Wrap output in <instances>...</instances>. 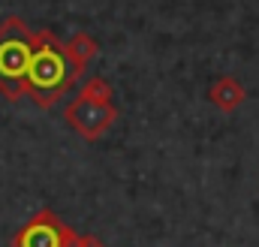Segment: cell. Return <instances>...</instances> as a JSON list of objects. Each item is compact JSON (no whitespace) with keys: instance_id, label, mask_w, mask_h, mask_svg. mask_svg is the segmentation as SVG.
I'll list each match as a JSON object with an SVG mask.
<instances>
[{"instance_id":"52a82bcc","label":"cell","mask_w":259,"mask_h":247,"mask_svg":"<svg viewBox=\"0 0 259 247\" xmlns=\"http://www.w3.org/2000/svg\"><path fill=\"white\" fill-rule=\"evenodd\" d=\"M112 85L106 81V78H100V75H94V78H88L84 85H81V91H78V97H88V100H112Z\"/></svg>"},{"instance_id":"277c9868","label":"cell","mask_w":259,"mask_h":247,"mask_svg":"<svg viewBox=\"0 0 259 247\" xmlns=\"http://www.w3.org/2000/svg\"><path fill=\"white\" fill-rule=\"evenodd\" d=\"M72 241H75V232L52 208H42L39 214H33V220H27L15 232L12 247H66Z\"/></svg>"},{"instance_id":"5b68a950","label":"cell","mask_w":259,"mask_h":247,"mask_svg":"<svg viewBox=\"0 0 259 247\" xmlns=\"http://www.w3.org/2000/svg\"><path fill=\"white\" fill-rule=\"evenodd\" d=\"M64 52H66V58H69V63H72L75 78H78V75H84V69L91 66V61L100 55V43L91 33H81L78 30V33H72L64 43Z\"/></svg>"},{"instance_id":"7a4b0ae2","label":"cell","mask_w":259,"mask_h":247,"mask_svg":"<svg viewBox=\"0 0 259 247\" xmlns=\"http://www.w3.org/2000/svg\"><path fill=\"white\" fill-rule=\"evenodd\" d=\"M33 55V30L18 18L9 15L0 21V94L9 103L24 97V75Z\"/></svg>"},{"instance_id":"8992f818","label":"cell","mask_w":259,"mask_h":247,"mask_svg":"<svg viewBox=\"0 0 259 247\" xmlns=\"http://www.w3.org/2000/svg\"><path fill=\"white\" fill-rule=\"evenodd\" d=\"M208 100L220 109V112H235L244 100H247V91L238 78L232 75H220L211 88H208Z\"/></svg>"},{"instance_id":"ba28073f","label":"cell","mask_w":259,"mask_h":247,"mask_svg":"<svg viewBox=\"0 0 259 247\" xmlns=\"http://www.w3.org/2000/svg\"><path fill=\"white\" fill-rule=\"evenodd\" d=\"M75 247H106L97 235H78V244Z\"/></svg>"},{"instance_id":"3957f363","label":"cell","mask_w":259,"mask_h":247,"mask_svg":"<svg viewBox=\"0 0 259 247\" xmlns=\"http://www.w3.org/2000/svg\"><path fill=\"white\" fill-rule=\"evenodd\" d=\"M66 124L88 142L103 139L112 124L118 121V109L112 100H88V97H75L69 106L64 109Z\"/></svg>"},{"instance_id":"6da1fadb","label":"cell","mask_w":259,"mask_h":247,"mask_svg":"<svg viewBox=\"0 0 259 247\" xmlns=\"http://www.w3.org/2000/svg\"><path fill=\"white\" fill-rule=\"evenodd\" d=\"M72 81H75V72L64 52V43L52 30H36L33 55H30L27 75H24V94L39 109H52L72 88Z\"/></svg>"}]
</instances>
